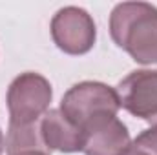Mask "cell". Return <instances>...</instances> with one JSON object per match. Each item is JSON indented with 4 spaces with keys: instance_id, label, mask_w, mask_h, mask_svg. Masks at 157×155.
I'll return each instance as SVG.
<instances>
[{
    "instance_id": "3957f363",
    "label": "cell",
    "mask_w": 157,
    "mask_h": 155,
    "mask_svg": "<svg viewBox=\"0 0 157 155\" xmlns=\"http://www.w3.org/2000/svg\"><path fill=\"white\" fill-rule=\"evenodd\" d=\"M59 110L68 120L82 130L95 117L117 115L121 100L115 88L97 80H84L64 93Z\"/></svg>"
},
{
    "instance_id": "ba28073f",
    "label": "cell",
    "mask_w": 157,
    "mask_h": 155,
    "mask_svg": "<svg viewBox=\"0 0 157 155\" xmlns=\"http://www.w3.org/2000/svg\"><path fill=\"white\" fill-rule=\"evenodd\" d=\"M132 144L135 148H139L141 152H144L146 155H157V126H152L144 131H141Z\"/></svg>"
},
{
    "instance_id": "9c48e42d",
    "label": "cell",
    "mask_w": 157,
    "mask_h": 155,
    "mask_svg": "<svg viewBox=\"0 0 157 155\" xmlns=\"http://www.w3.org/2000/svg\"><path fill=\"white\" fill-rule=\"evenodd\" d=\"M13 155H49L46 152H40V150H24V152H17Z\"/></svg>"
},
{
    "instance_id": "8992f818",
    "label": "cell",
    "mask_w": 157,
    "mask_h": 155,
    "mask_svg": "<svg viewBox=\"0 0 157 155\" xmlns=\"http://www.w3.org/2000/svg\"><path fill=\"white\" fill-rule=\"evenodd\" d=\"M84 155H124L132 148L126 124L117 115H101L90 120L84 128Z\"/></svg>"
},
{
    "instance_id": "5b68a950",
    "label": "cell",
    "mask_w": 157,
    "mask_h": 155,
    "mask_svg": "<svg viewBox=\"0 0 157 155\" xmlns=\"http://www.w3.org/2000/svg\"><path fill=\"white\" fill-rule=\"evenodd\" d=\"M121 108L130 115L157 126V71L137 70L117 84Z\"/></svg>"
},
{
    "instance_id": "52a82bcc",
    "label": "cell",
    "mask_w": 157,
    "mask_h": 155,
    "mask_svg": "<svg viewBox=\"0 0 157 155\" xmlns=\"http://www.w3.org/2000/svg\"><path fill=\"white\" fill-rule=\"evenodd\" d=\"M40 141L48 153H77L82 152L84 133L71 120H68L60 110H48L39 120Z\"/></svg>"
},
{
    "instance_id": "8fae6325",
    "label": "cell",
    "mask_w": 157,
    "mask_h": 155,
    "mask_svg": "<svg viewBox=\"0 0 157 155\" xmlns=\"http://www.w3.org/2000/svg\"><path fill=\"white\" fill-rule=\"evenodd\" d=\"M4 148H6V139H4V133L0 130V155L4 153Z\"/></svg>"
},
{
    "instance_id": "30bf717a",
    "label": "cell",
    "mask_w": 157,
    "mask_h": 155,
    "mask_svg": "<svg viewBox=\"0 0 157 155\" xmlns=\"http://www.w3.org/2000/svg\"><path fill=\"white\" fill-rule=\"evenodd\" d=\"M124 155H146V153H144V152H141L139 148H135V146L132 144V148H130V150H128Z\"/></svg>"
},
{
    "instance_id": "6da1fadb",
    "label": "cell",
    "mask_w": 157,
    "mask_h": 155,
    "mask_svg": "<svg viewBox=\"0 0 157 155\" xmlns=\"http://www.w3.org/2000/svg\"><path fill=\"white\" fill-rule=\"evenodd\" d=\"M110 37L135 62H157V7L148 2L117 4L110 15Z\"/></svg>"
},
{
    "instance_id": "7a4b0ae2",
    "label": "cell",
    "mask_w": 157,
    "mask_h": 155,
    "mask_svg": "<svg viewBox=\"0 0 157 155\" xmlns=\"http://www.w3.org/2000/svg\"><path fill=\"white\" fill-rule=\"evenodd\" d=\"M51 99L53 89L46 77L35 71L20 73L7 88L6 102L9 112V126L20 128L39 122L40 117L49 110Z\"/></svg>"
},
{
    "instance_id": "277c9868",
    "label": "cell",
    "mask_w": 157,
    "mask_h": 155,
    "mask_svg": "<svg viewBox=\"0 0 157 155\" xmlns=\"http://www.w3.org/2000/svg\"><path fill=\"white\" fill-rule=\"evenodd\" d=\"M51 39L68 55H86L97 40V28L91 15L77 6L59 9L51 18Z\"/></svg>"
}]
</instances>
